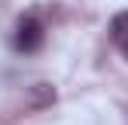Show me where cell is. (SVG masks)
<instances>
[{"label": "cell", "mask_w": 128, "mask_h": 125, "mask_svg": "<svg viewBox=\"0 0 128 125\" xmlns=\"http://www.w3.org/2000/svg\"><path fill=\"white\" fill-rule=\"evenodd\" d=\"M45 45V24L35 14H28V18L18 21V31H14V49L18 52H38Z\"/></svg>", "instance_id": "cell-1"}, {"label": "cell", "mask_w": 128, "mask_h": 125, "mask_svg": "<svg viewBox=\"0 0 128 125\" xmlns=\"http://www.w3.org/2000/svg\"><path fill=\"white\" fill-rule=\"evenodd\" d=\"M52 101H56V90L48 83H35L31 94H28V108H45V104H52Z\"/></svg>", "instance_id": "cell-2"}, {"label": "cell", "mask_w": 128, "mask_h": 125, "mask_svg": "<svg viewBox=\"0 0 128 125\" xmlns=\"http://www.w3.org/2000/svg\"><path fill=\"white\" fill-rule=\"evenodd\" d=\"M107 31H111V38L118 42H128V11H118L114 18H111V24H107Z\"/></svg>", "instance_id": "cell-3"}, {"label": "cell", "mask_w": 128, "mask_h": 125, "mask_svg": "<svg viewBox=\"0 0 128 125\" xmlns=\"http://www.w3.org/2000/svg\"><path fill=\"white\" fill-rule=\"evenodd\" d=\"M121 56H125V62H128V42H121Z\"/></svg>", "instance_id": "cell-4"}]
</instances>
